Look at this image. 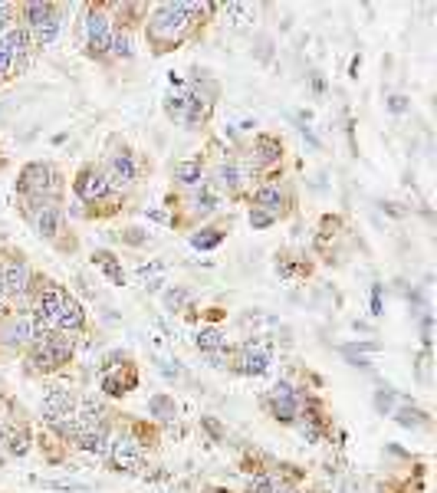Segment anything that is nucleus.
Returning <instances> with one entry per match:
<instances>
[{
  "instance_id": "f257e3e1",
  "label": "nucleus",
  "mask_w": 437,
  "mask_h": 493,
  "mask_svg": "<svg viewBox=\"0 0 437 493\" xmlns=\"http://www.w3.org/2000/svg\"><path fill=\"white\" fill-rule=\"evenodd\" d=\"M201 10H211L204 4H161V7L152 10L148 17V40L158 46V53H165L168 46L181 43L184 33L194 23V13Z\"/></svg>"
},
{
  "instance_id": "f03ea898",
  "label": "nucleus",
  "mask_w": 437,
  "mask_h": 493,
  "mask_svg": "<svg viewBox=\"0 0 437 493\" xmlns=\"http://www.w3.org/2000/svg\"><path fill=\"white\" fill-rule=\"evenodd\" d=\"M72 355V339L70 332H46L43 339L33 342V349H30V362H33L36 372H56V368H62L66 362H70Z\"/></svg>"
},
{
  "instance_id": "7ed1b4c3",
  "label": "nucleus",
  "mask_w": 437,
  "mask_h": 493,
  "mask_svg": "<svg viewBox=\"0 0 437 493\" xmlns=\"http://www.w3.org/2000/svg\"><path fill=\"white\" fill-rule=\"evenodd\" d=\"M17 191L27 197H50L56 194V171L46 162H30L17 175Z\"/></svg>"
},
{
  "instance_id": "20e7f679",
  "label": "nucleus",
  "mask_w": 437,
  "mask_h": 493,
  "mask_svg": "<svg viewBox=\"0 0 437 493\" xmlns=\"http://www.w3.org/2000/svg\"><path fill=\"white\" fill-rule=\"evenodd\" d=\"M82 33H86V53L89 56H106L109 46H112V33H116V27H112V20H109L106 10L92 7L89 17H86V23H82Z\"/></svg>"
},
{
  "instance_id": "39448f33",
  "label": "nucleus",
  "mask_w": 437,
  "mask_h": 493,
  "mask_svg": "<svg viewBox=\"0 0 437 493\" xmlns=\"http://www.w3.org/2000/svg\"><path fill=\"white\" fill-rule=\"evenodd\" d=\"M62 303H66V289L62 287H46L36 299V309H33V323L40 332H50L56 329V316H60Z\"/></svg>"
},
{
  "instance_id": "423d86ee",
  "label": "nucleus",
  "mask_w": 437,
  "mask_h": 493,
  "mask_svg": "<svg viewBox=\"0 0 437 493\" xmlns=\"http://www.w3.org/2000/svg\"><path fill=\"white\" fill-rule=\"evenodd\" d=\"M109 458H112V467L116 470H138L142 467V460H145V454H142V444L138 441H132V438H118L112 448H109Z\"/></svg>"
},
{
  "instance_id": "0eeeda50",
  "label": "nucleus",
  "mask_w": 437,
  "mask_h": 493,
  "mask_svg": "<svg viewBox=\"0 0 437 493\" xmlns=\"http://www.w3.org/2000/svg\"><path fill=\"white\" fill-rule=\"evenodd\" d=\"M102 178H106L109 191L132 188V181H135V162L128 158V155H116V158H109L106 171H102Z\"/></svg>"
},
{
  "instance_id": "6e6552de",
  "label": "nucleus",
  "mask_w": 437,
  "mask_h": 493,
  "mask_svg": "<svg viewBox=\"0 0 437 493\" xmlns=\"http://www.w3.org/2000/svg\"><path fill=\"white\" fill-rule=\"evenodd\" d=\"M43 336L46 332L36 329L33 316H27V313L13 316L7 323V329H4V342H7V345H27V342H36V339H43Z\"/></svg>"
},
{
  "instance_id": "1a4fd4ad",
  "label": "nucleus",
  "mask_w": 437,
  "mask_h": 493,
  "mask_svg": "<svg viewBox=\"0 0 437 493\" xmlns=\"http://www.w3.org/2000/svg\"><path fill=\"white\" fill-rule=\"evenodd\" d=\"M0 287L7 296H23L30 289V267L23 260H7L0 270Z\"/></svg>"
},
{
  "instance_id": "9d476101",
  "label": "nucleus",
  "mask_w": 437,
  "mask_h": 493,
  "mask_svg": "<svg viewBox=\"0 0 437 493\" xmlns=\"http://www.w3.org/2000/svg\"><path fill=\"white\" fill-rule=\"evenodd\" d=\"M106 194H109V184H106V178H102V171L82 168L79 178H76V197L86 201V204H96V201H102Z\"/></svg>"
},
{
  "instance_id": "9b49d317",
  "label": "nucleus",
  "mask_w": 437,
  "mask_h": 493,
  "mask_svg": "<svg viewBox=\"0 0 437 493\" xmlns=\"http://www.w3.org/2000/svg\"><path fill=\"white\" fill-rule=\"evenodd\" d=\"M40 414H43L46 424H56V421H62V418H70L72 414V394L62 392V388H50V392L43 394Z\"/></svg>"
},
{
  "instance_id": "f8f14e48",
  "label": "nucleus",
  "mask_w": 437,
  "mask_h": 493,
  "mask_svg": "<svg viewBox=\"0 0 437 493\" xmlns=\"http://www.w3.org/2000/svg\"><path fill=\"white\" fill-rule=\"evenodd\" d=\"M82 323H86L82 306L76 303L72 296H66V303H62L60 316H56V329H60V332H76V329H82Z\"/></svg>"
},
{
  "instance_id": "ddd939ff",
  "label": "nucleus",
  "mask_w": 437,
  "mask_h": 493,
  "mask_svg": "<svg viewBox=\"0 0 437 493\" xmlns=\"http://www.w3.org/2000/svg\"><path fill=\"white\" fill-rule=\"evenodd\" d=\"M76 444H79L86 454H96V458H102V454H109V428H106V424H99L96 431H86V434H79V438H76Z\"/></svg>"
},
{
  "instance_id": "4468645a",
  "label": "nucleus",
  "mask_w": 437,
  "mask_h": 493,
  "mask_svg": "<svg viewBox=\"0 0 437 493\" xmlns=\"http://www.w3.org/2000/svg\"><path fill=\"white\" fill-rule=\"evenodd\" d=\"M280 152H283V148H280L277 138H270V135H260L257 142H253V148H250V158H253V165H260V168H263V165H273V162H277Z\"/></svg>"
},
{
  "instance_id": "2eb2a0df",
  "label": "nucleus",
  "mask_w": 437,
  "mask_h": 493,
  "mask_svg": "<svg viewBox=\"0 0 437 493\" xmlns=\"http://www.w3.org/2000/svg\"><path fill=\"white\" fill-rule=\"evenodd\" d=\"M299 394H286V398H270V411H273V418L277 421H286V424H293L296 418H299Z\"/></svg>"
},
{
  "instance_id": "dca6fc26",
  "label": "nucleus",
  "mask_w": 437,
  "mask_h": 493,
  "mask_svg": "<svg viewBox=\"0 0 437 493\" xmlns=\"http://www.w3.org/2000/svg\"><path fill=\"white\" fill-rule=\"evenodd\" d=\"M92 263H96V267L106 273L109 283H116V287H125V270H122V263L116 260V253L96 250V253H92Z\"/></svg>"
},
{
  "instance_id": "f3484780",
  "label": "nucleus",
  "mask_w": 437,
  "mask_h": 493,
  "mask_svg": "<svg viewBox=\"0 0 437 493\" xmlns=\"http://www.w3.org/2000/svg\"><path fill=\"white\" fill-rule=\"evenodd\" d=\"M217 184H221V188H227V191H237L243 184V181L250 178V171L243 168V165H233V162H227V165H221V168H217Z\"/></svg>"
},
{
  "instance_id": "a211bd4d",
  "label": "nucleus",
  "mask_w": 437,
  "mask_h": 493,
  "mask_svg": "<svg viewBox=\"0 0 437 493\" xmlns=\"http://www.w3.org/2000/svg\"><path fill=\"white\" fill-rule=\"evenodd\" d=\"M257 207H263L267 214L277 217L280 207H283V188H280V184H263V188H257Z\"/></svg>"
},
{
  "instance_id": "6ab92c4d",
  "label": "nucleus",
  "mask_w": 437,
  "mask_h": 493,
  "mask_svg": "<svg viewBox=\"0 0 437 493\" xmlns=\"http://www.w3.org/2000/svg\"><path fill=\"white\" fill-rule=\"evenodd\" d=\"M267 368H270V355H267V352H253L250 345L240 352V372H243V375H263Z\"/></svg>"
},
{
  "instance_id": "aec40b11",
  "label": "nucleus",
  "mask_w": 437,
  "mask_h": 493,
  "mask_svg": "<svg viewBox=\"0 0 437 493\" xmlns=\"http://www.w3.org/2000/svg\"><path fill=\"white\" fill-rule=\"evenodd\" d=\"M197 349L204 352H223L227 349V336H223L221 329H214V326H204V329L197 332Z\"/></svg>"
},
{
  "instance_id": "412c9836",
  "label": "nucleus",
  "mask_w": 437,
  "mask_h": 493,
  "mask_svg": "<svg viewBox=\"0 0 437 493\" xmlns=\"http://www.w3.org/2000/svg\"><path fill=\"white\" fill-rule=\"evenodd\" d=\"M20 13H23V30H36L46 17H53V7L50 4H23Z\"/></svg>"
},
{
  "instance_id": "4be33fe9",
  "label": "nucleus",
  "mask_w": 437,
  "mask_h": 493,
  "mask_svg": "<svg viewBox=\"0 0 437 493\" xmlns=\"http://www.w3.org/2000/svg\"><path fill=\"white\" fill-rule=\"evenodd\" d=\"M201 175H204V168H201V158H191V162H178L175 165V178L181 181V184H201Z\"/></svg>"
},
{
  "instance_id": "5701e85b",
  "label": "nucleus",
  "mask_w": 437,
  "mask_h": 493,
  "mask_svg": "<svg viewBox=\"0 0 437 493\" xmlns=\"http://www.w3.org/2000/svg\"><path fill=\"white\" fill-rule=\"evenodd\" d=\"M4 448H7V454H13V458H23V454L30 450V431H27V428L7 431V438H4Z\"/></svg>"
},
{
  "instance_id": "b1692460",
  "label": "nucleus",
  "mask_w": 437,
  "mask_h": 493,
  "mask_svg": "<svg viewBox=\"0 0 437 493\" xmlns=\"http://www.w3.org/2000/svg\"><path fill=\"white\" fill-rule=\"evenodd\" d=\"M30 33H33V43L36 46H50L56 36H60V17H56V13H53V17H46L43 23H40L36 30H30Z\"/></svg>"
},
{
  "instance_id": "393cba45",
  "label": "nucleus",
  "mask_w": 437,
  "mask_h": 493,
  "mask_svg": "<svg viewBox=\"0 0 437 493\" xmlns=\"http://www.w3.org/2000/svg\"><path fill=\"white\" fill-rule=\"evenodd\" d=\"M187 109H191V96L187 92H178V96H168V102H165V112H168L175 122H181L184 126L187 122Z\"/></svg>"
},
{
  "instance_id": "a878e982",
  "label": "nucleus",
  "mask_w": 437,
  "mask_h": 493,
  "mask_svg": "<svg viewBox=\"0 0 437 493\" xmlns=\"http://www.w3.org/2000/svg\"><path fill=\"white\" fill-rule=\"evenodd\" d=\"M223 240V233L214 231V227H207V231H197L191 233V247H197V250H214L217 243Z\"/></svg>"
},
{
  "instance_id": "bb28decb",
  "label": "nucleus",
  "mask_w": 437,
  "mask_h": 493,
  "mask_svg": "<svg viewBox=\"0 0 437 493\" xmlns=\"http://www.w3.org/2000/svg\"><path fill=\"white\" fill-rule=\"evenodd\" d=\"M109 53L118 56V60H132V36H128V30H116V33H112Z\"/></svg>"
},
{
  "instance_id": "cd10ccee",
  "label": "nucleus",
  "mask_w": 437,
  "mask_h": 493,
  "mask_svg": "<svg viewBox=\"0 0 437 493\" xmlns=\"http://www.w3.org/2000/svg\"><path fill=\"white\" fill-rule=\"evenodd\" d=\"M128 388H135V382H122V372H106V378H102V392L106 394H125Z\"/></svg>"
},
{
  "instance_id": "c85d7f7f",
  "label": "nucleus",
  "mask_w": 437,
  "mask_h": 493,
  "mask_svg": "<svg viewBox=\"0 0 437 493\" xmlns=\"http://www.w3.org/2000/svg\"><path fill=\"white\" fill-rule=\"evenodd\" d=\"M296 421H299V434H303V438L309 441V444H316V441H319L322 431H319V421H316L312 414H299Z\"/></svg>"
},
{
  "instance_id": "c756f323",
  "label": "nucleus",
  "mask_w": 437,
  "mask_h": 493,
  "mask_svg": "<svg viewBox=\"0 0 437 493\" xmlns=\"http://www.w3.org/2000/svg\"><path fill=\"white\" fill-rule=\"evenodd\" d=\"M148 408H152V414H158V418H165V421L178 414V408H175V401H171V398H165V394H158V398H152V404H148Z\"/></svg>"
},
{
  "instance_id": "7c9ffc66",
  "label": "nucleus",
  "mask_w": 437,
  "mask_h": 493,
  "mask_svg": "<svg viewBox=\"0 0 437 493\" xmlns=\"http://www.w3.org/2000/svg\"><path fill=\"white\" fill-rule=\"evenodd\" d=\"M273 490H277V477L270 474H260L247 484V493H273Z\"/></svg>"
},
{
  "instance_id": "2f4dec72",
  "label": "nucleus",
  "mask_w": 437,
  "mask_h": 493,
  "mask_svg": "<svg viewBox=\"0 0 437 493\" xmlns=\"http://www.w3.org/2000/svg\"><path fill=\"white\" fill-rule=\"evenodd\" d=\"M227 13L233 17V27H243V23H250V17L257 13L253 7H243V4H227Z\"/></svg>"
},
{
  "instance_id": "473e14b6",
  "label": "nucleus",
  "mask_w": 437,
  "mask_h": 493,
  "mask_svg": "<svg viewBox=\"0 0 437 493\" xmlns=\"http://www.w3.org/2000/svg\"><path fill=\"white\" fill-rule=\"evenodd\" d=\"M10 72H13V53H10L7 43L0 40V79H4V76H10Z\"/></svg>"
},
{
  "instance_id": "72a5a7b5",
  "label": "nucleus",
  "mask_w": 437,
  "mask_h": 493,
  "mask_svg": "<svg viewBox=\"0 0 437 493\" xmlns=\"http://www.w3.org/2000/svg\"><path fill=\"white\" fill-rule=\"evenodd\" d=\"M250 224L257 227V231H263V227L273 224V214H267L263 207H253V211H250Z\"/></svg>"
},
{
  "instance_id": "f704fd0d",
  "label": "nucleus",
  "mask_w": 437,
  "mask_h": 493,
  "mask_svg": "<svg viewBox=\"0 0 437 493\" xmlns=\"http://www.w3.org/2000/svg\"><path fill=\"white\" fill-rule=\"evenodd\" d=\"M398 424H404V428H418L421 411H414V408H398Z\"/></svg>"
},
{
  "instance_id": "c9c22d12",
  "label": "nucleus",
  "mask_w": 437,
  "mask_h": 493,
  "mask_svg": "<svg viewBox=\"0 0 437 493\" xmlns=\"http://www.w3.org/2000/svg\"><path fill=\"white\" fill-rule=\"evenodd\" d=\"M201 424H204V431H207V434H211L214 441H223V428L214 421V418H201Z\"/></svg>"
},
{
  "instance_id": "e433bc0d",
  "label": "nucleus",
  "mask_w": 437,
  "mask_h": 493,
  "mask_svg": "<svg viewBox=\"0 0 437 493\" xmlns=\"http://www.w3.org/2000/svg\"><path fill=\"white\" fill-rule=\"evenodd\" d=\"M184 299H187L184 289H171V293H165V306H171V309H178Z\"/></svg>"
},
{
  "instance_id": "4c0bfd02",
  "label": "nucleus",
  "mask_w": 437,
  "mask_h": 493,
  "mask_svg": "<svg viewBox=\"0 0 437 493\" xmlns=\"http://www.w3.org/2000/svg\"><path fill=\"white\" fill-rule=\"evenodd\" d=\"M388 112H394V116L408 112V99H404V96H392V99H388Z\"/></svg>"
},
{
  "instance_id": "58836bf2",
  "label": "nucleus",
  "mask_w": 437,
  "mask_h": 493,
  "mask_svg": "<svg viewBox=\"0 0 437 493\" xmlns=\"http://www.w3.org/2000/svg\"><path fill=\"white\" fill-rule=\"evenodd\" d=\"M10 17H13V4H0V33L7 30Z\"/></svg>"
},
{
  "instance_id": "ea45409f",
  "label": "nucleus",
  "mask_w": 437,
  "mask_h": 493,
  "mask_svg": "<svg viewBox=\"0 0 437 493\" xmlns=\"http://www.w3.org/2000/svg\"><path fill=\"white\" fill-rule=\"evenodd\" d=\"M372 313H375V316H382V287H375V289H372Z\"/></svg>"
},
{
  "instance_id": "a19ab883",
  "label": "nucleus",
  "mask_w": 437,
  "mask_h": 493,
  "mask_svg": "<svg viewBox=\"0 0 437 493\" xmlns=\"http://www.w3.org/2000/svg\"><path fill=\"white\" fill-rule=\"evenodd\" d=\"M122 237H125V240H128V243H135V247H138V243H145V237H142V231H125V233H122Z\"/></svg>"
},
{
  "instance_id": "79ce46f5",
  "label": "nucleus",
  "mask_w": 437,
  "mask_h": 493,
  "mask_svg": "<svg viewBox=\"0 0 437 493\" xmlns=\"http://www.w3.org/2000/svg\"><path fill=\"white\" fill-rule=\"evenodd\" d=\"M148 217L158 221V224H168V214H165V211H148Z\"/></svg>"
},
{
  "instance_id": "37998d69",
  "label": "nucleus",
  "mask_w": 437,
  "mask_h": 493,
  "mask_svg": "<svg viewBox=\"0 0 437 493\" xmlns=\"http://www.w3.org/2000/svg\"><path fill=\"white\" fill-rule=\"evenodd\" d=\"M155 270H161V263H148V267H138V277H148V273H155Z\"/></svg>"
},
{
  "instance_id": "c03bdc74",
  "label": "nucleus",
  "mask_w": 437,
  "mask_h": 493,
  "mask_svg": "<svg viewBox=\"0 0 437 493\" xmlns=\"http://www.w3.org/2000/svg\"><path fill=\"white\" fill-rule=\"evenodd\" d=\"M4 438H7V428H4V424H0V444H4Z\"/></svg>"
},
{
  "instance_id": "a18cd8bd",
  "label": "nucleus",
  "mask_w": 437,
  "mask_h": 493,
  "mask_svg": "<svg viewBox=\"0 0 437 493\" xmlns=\"http://www.w3.org/2000/svg\"><path fill=\"white\" fill-rule=\"evenodd\" d=\"M0 306H4V287H0Z\"/></svg>"
}]
</instances>
